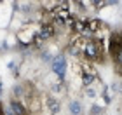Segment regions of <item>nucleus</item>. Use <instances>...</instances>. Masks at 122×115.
Segmentation results:
<instances>
[{"mask_svg": "<svg viewBox=\"0 0 122 115\" xmlns=\"http://www.w3.org/2000/svg\"><path fill=\"white\" fill-rule=\"evenodd\" d=\"M94 80V75H87V73H82V82H84V85L87 87Z\"/></svg>", "mask_w": 122, "mask_h": 115, "instance_id": "0eeeda50", "label": "nucleus"}, {"mask_svg": "<svg viewBox=\"0 0 122 115\" xmlns=\"http://www.w3.org/2000/svg\"><path fill=\"white\" fill-rule=\"evenodd\" d=\"M51 66H52V70H54L59 77H65V72H66V59H65L63 56H56V58L52 59Z\"/></svg>", "mask_w": 122, "mask_h": 115, "instance_id": "f03ea898", "label": "nucleus"}, {"mask_svg": "<svg viewBox=\"0 0 122 115\" xmlns=\"http://www.w3.org/2000/svg\"><path fill=\"white\" fill-rule=\"evenodd\" d=\"M86 94L89 96V98H94V96H96V92H94V89H91V87H89V89L86 91Z\"/></svg>", "mask_w": 122, "mask_h": 115, "instance_id": "1a4fd4ad", "label": "nucleus"}, {"mask_svg": "<svg viewBox=\"0 0 122 115\" xmlns=\"http://www.w3.org/2000/svg\"><path fill=\"white\" fill-rule=\"evenodd\" d=\"M12 91H14V96H16V98H21V96H23V92H25L21 85H14V89H12Z\"/></svg>", "mask_w": 122, "mask_h": 115, "instance_id": "6e6552de", "label": "nucleus"}, {"mask_svg": "<svg viewBox=\"0 0 122 115\" xmlns=\"http://www.w3.org/2000/svg\"><path fill=\"white\" fill-rule=\"evenodd\" d=\"M46 103H47V108H49V112H51L52 115H56V113L59 112V103H58L56 100H54V98H51V96H49Z\"/></svg>", "mask_w": 122, "mask_h": 115, "instance_id": "423d86ee", "label": "nucleus"}, {"mask_svg": "<svg viewBox=\"0 0 122 115\" xmlns=\"http://www.w3.org/2000/svg\"><path fill=\"white\" fill-rule=\"evenodd\" d=\"M5 115H14V112H12V110H10V106L7 108V110H5Z\"/></svg>", "mask_w": 122, "mask_h": 115, "instance_id": "9d476101", "label": "nucleus"}, {"mask_svg": "<svg viewBox=\"0 0 122 115\" xmlns=\"http://www.w3.org/2000/svg\"><path fill=\"white\" fill-rule=\"evenodd\" d=\"M54 33H56V30H54L52 23L51 25H42L40 31H38V37L40 38H51V37H54Z\"/></svg>", "mask_w": 122, "mask_h": 115, "instance_id": "20e7f679", "label": "nucleus"}, {"mask_svg": "<svg viewBox=\"0 0 122 115\" xmlns=\"http://www.w3.org/2000/svg\"><path fill=\"white\" fill-rule=\"evenodd\" d=\"M68 110L71 115H82V112H84V108H82V103L80 101H70L68 103Z\"/></svg>", "mask_w": 122, "mask_h": 115, "instance_id": "39448f33", "label": "nucleus"}, {"mask_svg": "<svg viewBox=\"0 0 122 115\" xmlns=\"http://www.w3.org/2000/svg\"><path fill=\"white\" fill-rule=\"evenodd\" d=\"M9 106H10V110L14 112V115H26V113H28V112H26V108H25V105L19 100H12Z\"/></svg>", "mask_w": 122, "mask_h": 115, "instance_id": "7ed1b4c3", "label": "nucleus"}, {"mask_svg": "<svg viewBox=\"0 0 122 115\" xmlns=\"http://www.w3.org/2000/svg\"><path fill=\"white\" fill-rule=\"evenodd\" d=\"M82 52H84V56L87 59H91V61L101 58V54H103V44H101V40H89V42H86V47H84Z\"/></svg>", "mask_w": 122, "mask_h": 115, "instance_id": "f257e3e1", "label": "nucleus"}]
</instances>
